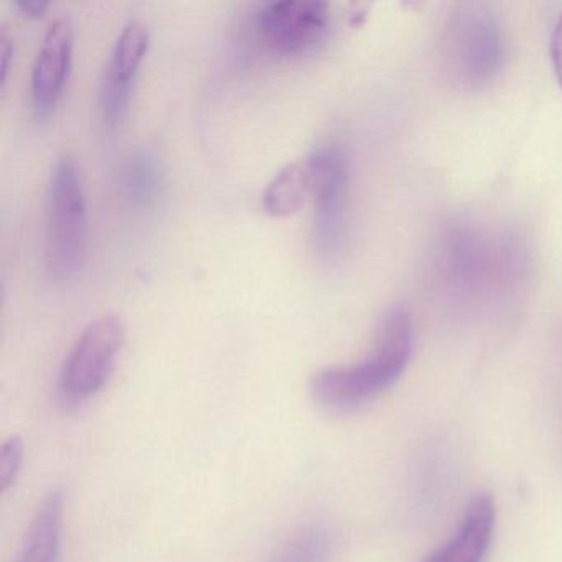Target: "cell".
<instances>
[{"instance_id": "5", "label": "cell", "mask_w": 562, "mask_h": 562, "mask_svg": "<svg viewBox=\"0 0 562 562\" xmlns=\"http://www.w3.org/2000/svg\"><path fill=\"white\" fill-rule=\"evenodd\" d=\"M305 164L311 173L315 248L331 258L341 251L347 236V157L340 147L327 144L312 150Z\"/></svg>"}, {"instance_id": "17", "label": "cell", "mask_w": 562, "mask_h": 562, "mask_svg": "<svg viewBox=\"0 0 562 562\" xmlns=\"http://www.w3.org/2000/svg\"><path fill=\"white\" fill-rule=\"evenodd\" d=\"M0 54H2V80L5 81V77H8L9 64H11L12 48L11 38L8 35L2 34V38H0Z\"/></svg>"}, {"instance_id": "16", "label": "cell", "mask_w": 562, "mask_h": 562, "mask_svg": "<svg viewBox=\"0 0 562 562\" xmlns=\"http://www.w3.org/2000/svg\"><path fill=\"white\" fill-rule=\"evenodd\" d=\"M15 5H18L25 15L41 18V15L45 14V11H47L50 4H48V0H19Z\"/></svg>"}, {"instance_id": "7", "label": "cell", "mask_w": 562, "mask_h": 562, "mask_svg": "<svg viewBox=\"0 0 562 562\" xmlns=\"http://www.w3.org/2000/svg\"><path fill=\"white\" fill-rule=\"evenodd\" d=\"M328 5L321 0H279L261 9L258 31L262 41L285 55L314 48L327 34Z\"/></svg>"}, {"instance_id": "9", "label": "cell", "mask_w": 562, "mask_h": 562, "mask_svg": "<svg viewBox=\"0 0 562 562\" xmlns=\"http://www.w3.org/2000/svg\"><path fill=\"white\" fill-rule=\"evenodd\" d=\"M495 529V503L486 493L475 496L456 535L423 562H483Z\"/></svg>"}, {"instance_id": "10", "label": "cell", "mask_w": 562, "mask_h": 562, "mask_svg": "<svg viewBox=\"0 0 562 562\" xmlns=\"http://www.w3.org/2000/svg\"><path fill=\"white\" fill-rule=\"evenodd\" d=\"M64 513V490H52L38 506L15 562H58Z\"/></svg>"}, {"instance_id": "12", "label": "cell", "mask_w": 562, "mask_h": 562, "mask_svg": "<svg viewBox=\"0 0 562 562\" xmlns=\"http://www.w3.org/2000/svg\"><path fill=\"white\" fill-rule=\"evenodd\" d=\"M121 190L134 205L147 206L156 202L162 183V172L157 156L140 149L124 160L120 173Z\"/></svg>"}, {"instance_id": "15", "label": "cell", "mask_w": 562, "mask_h": 562, "mask_svg": "<svg viewBox=\"0 0 562 562\" xmlns=\"http://www.w3.org/2000/svg\"><path fill=\"white\" fill-rule=\"evenodd\" d=\"M549 52H551L555 78H558L559 87L562 88V18L558 19L554 29H552L551 41H549Z\"/></svg>"}, {"instance_id": "6", "label": "cell", "mask_w": 562, "mask_h": 562, "mask_svg": "<svg viewBox=\"0 0 562 562\" xmlns=\"http://www.w3.org/2000/svg\"><path fill=\"white\" fill-rule=\"evenodd\" d=\"M147 48L149 31L143 22L131 19L117 35L101 80V114L111 130H121L126 123L137 71L146 57Z\"/></svg>"}, {"instance_id": "14", "label": "cell", "mask_w": 562, "mask_h": 562, "mask_svg": "<svg viewBox=\"0 0 562 562\" xmlns=\"http://www.w3.org/2000/svg\"><path fill=\"white\" fill-rule=\"evenodd\" d=\"M24 440L19 436L9 437L0 447V490L8 492L21 472L24 463Z\"/></svg>"}, {"instance_id": "3", "label": "cell", "mask_w": 562, "mask_h": 562, "mask_svg": "<svg viewBox=\"0 0 562 562\" xmlns=\"http://www.w3.org/2000/svg\"><path fill=\"white\" fill-rule=\"evenodd\" d=\"M442 67L463 90H480L493 81L503 61L502 29L483 4H460L442 34Z\"/></svg>"}, {"instance_id": "2", "label": "cell", "mask_w": 562, "mask_h": 562, "mask_svg": "<svg viewBox=\"0 0 562 562\" xmlns=\"http://www.w3.org/2000/svg\"><path fill=\"white\" fill-rule=\"evenodd\" d=\"M45 255L50 274L58 281L75 278L87 255V196L80 166L71 154L52 166L45 220Z\"/></svg>"}, {"instance_id": "8", "label": "cell", "mask_w": 562, "mask_h": 562, "mask_svg": "<svg viewBox=\"0 0 562 562\" xmlns=\"http://www.w3.org/2000/svg\"><path fill=\"white\" fill-rule=\"evenodd\" d=\"M74 25L58 18L48 25L32 71V100L38 114H50L64 94L74 64Z\"/></svg>"}, {"instance_id": "4", "label": "cell", "mask_w": 562, "mask_h": 562, "mask_svg": "<svg viewBox=\"0 0 562 562\" xmlns=\"http://www.w3.org/2000/svg\"><path fill=\"white\" fill-rule=\"evenodd\" d=\"M124 337L126 330L117 315H100L81 330L58 376L61 406L74 409L100 393L116 367Z\"/></svg>"}, {"instance_id": "13", "label": "cell", "mask_w": 562, "mask_h": 562, "mask_svg": "<svg viewBox=\"0 0 562 562\" xmlns=\"http://www.w3.org/2000/svg\"><path fill=\"white\" fill-rule=\"evenodd\" d=\"M334 536L322 522H307L295 529L268 562H330Z\"/></svg>"}, {"instance_id": "11", "label": "cell", "mask_w": 562, "mask_h": 562, "mask_svg": "<svg viewBox=\"0 0 562 562\" xmlns=\"http://www.w3.org/2000/svg\"><path fill=\"white\" fill-rule=\"evenodd\" d=\"M311 199V173L304 160L282 167L262 193V205L272 216L297 213Z\"/></svg>"}, {"instance_id": "1", "label": "cell", "mask_w": 562, "mask_h": 562, "mask_svg": "<svg viewBox=\"0 0 562 562\" xmlns=\"http://www.w3.org/2000/svg\"><path fill=\"white\" fill-rule=\"evenodd\" d=\"M411 353L413 322L406 311L396 308L381 322L363 360L345 367L324 368L312 376V397L328 413L360 411L400 380Z\"/></svg>"}]
</instances>
